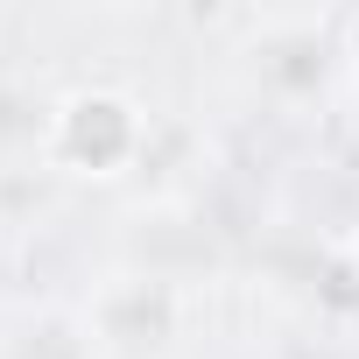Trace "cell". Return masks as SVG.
<instances>
[{
    "instance_id": "2",
    "label": "cell",
    "mask_w": 359,
    "mask_h": 359,
    "mask_svg": "<svg viewBox=\"0 0 359 359\" xmlns=\"http://www.w3.org/2000/svg\"><path fill=\"white\" fill-rule=\"evenodd\" d=\"M345 50H352V57H359V15H352V22H345Z\"/></svg>"
},
{
    "instance_id": "1",
    "label": "cell",
    "mask_w": 359,
    "mask_h": 359,
    "mask_svg": "<svg viewBox=\"0 0 359 359\" xmlns=\"http://www.w3.org/2000/svg\"><path fill=\"white\" fill-rule=\"evenodd\" d=\"M148 155V106L120 85H71L43 113V162L71 184H113Z\"/></svg>"
}]
</instances>
